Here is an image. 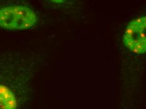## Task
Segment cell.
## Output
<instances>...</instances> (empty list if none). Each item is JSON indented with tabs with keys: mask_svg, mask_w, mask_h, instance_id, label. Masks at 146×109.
I'll use <instances>...</instances> for the list:
<instances>
[{
	"mask_svg": "<svg viewBox=\"0 0 146 109\" xmlns=\"http://www.w3.org/2000/svg\"><path fill=\"white\" fill-rule=\"evenodd\" d=\"M40 64L35 53L0 52V109L22 108Z\"/></svg>",
	"mask_w": 146,
	"mask_h": 109,
	"instance_id": "1",
	"label": "cell"
},
{
	"mask_svg": "<svg viewBox=\"0 0 146 109\" xmlns=\"http://www.w3.org/2000/svg\"><path fill=\"white\" fill-rule=\"evenodd\" d=\"M123 41L127 49L133 54L146 53V16L137 18L128 24Z\"/></svg>",
	"mask_w": 146,
	"mask_h": 109,
	"instance_id": "3",
	"label": "cell"
},
{
	"mask_svg": "<svg viewBox=\"0 0 146 109\" xmlns=\"http://www.w3.org/2000/svg\"><path fill=\"white\" fill-rule=\"evenodd\" d=\"M38 15L32 8L19 3L0 5V29L23 30L32 28L38 22Z\"/></svg>",
	"mask_w": 146,
	"mask_h": 109,
	"instance_id": "2",
	"label": "cell"
}]
</instances>
